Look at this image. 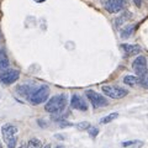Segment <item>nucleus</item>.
<instances>
[{
	"instance_id": "nucleus-1",
	"label": "nucleus",
	"mask_w": 148,
	"mask_h": 148,
	"mask_svg": "<svg viewBox=\"0 0 148 148\" xmlns=\"http://www.w3.org/2000/svg\"><path fill=\"white\" fill-rule=\"evenodd\" d=\"M66 105H67V96L64 94H61L51 98L47 101V104H46L45 109L49 114H59L61 111L64 110Z\"/></svg>"
},
{
	"instance_id": "nucleus-2",
	"label": "nucleus",
	"mask_w": 148,
	"mask_h": 148,
	"mask_svg": "<svg viewBox=\"0 0 148 148\" xmlns=\"http://www.w3.org/2000/svg\"><path fill=\"white\" fill-rule=\"evenodd\" d=\"M48 96H49V88L47 85H41L38 88H36L35 91L30 95L29 100L31 104L40 105V104L45 103V101L48 99Z\"/></svg>"
},
{
	"instance_id": "nucleus-3",
	"label": "nucleus",
	"mask_w": 148,
	"mask_h": 148,
	"mask_svg": "<svg viewBox=\"0 0 148 148\" xmlns=\"http://www.w3.org/2000/svg\"><path fill=\"white\" fill-rule=\"evenodd\" d=\"M101 90H103V92L106 96L112 99H122L128 94V91L126 89L120 86H114V85H104L101 86Z\"/></svg>"
},
{
	"instance_id": "nucleus-4",
	"label": "nucleus",
	"mask_w": 148,
	"mask_h": 148,
	"mask_svg": "<svg viewBox=\"0 0 148 148\" xmlns=\"http://www.w3.org/2000/svg\"><path fill=\"white\" fill-rule=\"evenodd\" d=\"M86 98L90 100V103L94 108H104V106H106L109 104L105 96H103L101 94H99V92H96L94 90H88Z\"/></svg>"
},
{
	"instance_id": "nucleus-5",
	"label": "nucleus",
	"mask_w": 148,
	"mask_h": 148,
	"mask_svg": "<svg viewBox=\"0 0 148 148\" xmlns=\"http://www.w3.org/2000/svg\"><path fill=\"white\" fill-rule=\"evenodd\" d=\"M18 75L20 73L17 71H14V69H8V71L0 73V82L5 85H10L12 83H15L18 79Z\"/></svg>"
},
{
	"instance_id": "nucleus-6",
	"label": "nucleus",
	"mask_w": 148,
	"mask_h": 148,
	"mask_svg": "<svg viewBox=\"0 0 148 148\" xmlns=\"http://www.w3.org/2000/svg\"><path fill=\"white\" fill-rule=\"evenodd\" d=\"M126 6V0H108L105 4L106 11H109L110 14H116L123 10Z\"/></svg>"
},
{
	"instance_id": "nucleus-7",
	"label": "nucleus",
	"mask_w": 148,
	"mask_h": 148,
	"mask_svg": "<svg viewBox=\"0 0 148 148\" xmlns=\"http://www.w3.org/2000/svg\"><path fill=\"white\" fill-rule=\"evenodd\" d=\"M132 68H133V71H135V73L137 74V77H141L142 74H145L146 72H148V69H147V59L143 57V56H138V57L132 63Z\"/></svg>"
},
{
	"instance_id": "nucleus-8",
	"label": "nucleus",
	"mask_w": 148,
	"mask_h": 148,
	"mask_svg": "<svg viewBox=\"0 0 148 148\" xmlns=\"http://www.w3.org/2000/svg\"><path fill=\"white\" fill-rule=\"evenodd\" d=\"M17 132V128L14 126V125H10V123H6L4 125V126L1 127V133H3V138L4 141L6 142V145L9 142H10L11 140H14V138H16L15 135Z\"/></svg>"
},
{
	"instance_id": "nucleus-9",
	"label": "nucleus",
	"mask_w": 148,
	"mask_h": 148,
	"mask_svg": "<svg viewBox=\"0 0 148 148\" xmlns=\"http://www.w3.org/2000/svg\"><path fill=\"white\" fill-rule=\"evenodd\" d=\"M71 105L73 109L80 110V111H86L88 110V105L85 103V100L79 95H73L72 100H71Z\"/></svg>"
},
{
	"instance_id": "nucleus-10",
	"label": "nucleus",
	"mask_w": 148,
	"mask_h": 148,
	"mask_svg": "<svg viewBox=\"0 0 148 148\" xmlns=\"http://www.w3.org/2000/svg\"><path fill=\"white\" fill-rule=\"evenodd\" d=\"M122 49L125 51V53H126L127 57H132V56H136L138 53H141V47L137 45H121Z\"/></svg>"
},
{
	"instance_id": "nucleus-11",
	"label": "nucleus",
	"mask_w": 148,
	"mask_h": 148,
	"mask_svg": "<svg viewBox=\"0 0 148 148\" xmlns=\"http://www.w3.org/2000/svg\"><path fill=\"white\" fill-rule=\"evenodd\" d=\"M35 89H36L35 86H30V85H21L20 88H18V91L21 92V95H24V96H26V98L29 99V98H30V95L35 91Z\"/></svg>"
},
{
	"instance_id": "nucleus-12",
	"label": "nucleus",
	"mask_w": 148,
	"mask_h": 148,
	"mask_svg": "<svg viewBox=\"0 0 148 148\" xmlns=\"http://www.w3.org/2000/svg\"><path fill=\"white\" fill-rule=\"evenodd\" d=\"M123 83L128 86H135L138 84V77L135 75H126L123 78Z\"/></svg>"
},
{
	"instance_id": "nucleus-13",
	"label": "nucleus",
	"mask_w": 148,
	"mask_h": 148,
	"mask_svg": "<svg viewBox=\"0 0 148 148\" xmlns=\"http://www.w3.org/2000/svg\"><path fill=\"white\" fill-rule=\"evenodd\" d=\"M9 67V59L4 51H0V69H6Z\"/></svg>"
},
{
	"instance_id": "nucleus-14",
	"label": "nucleus",
	"mask_w": 148,
	"mask_h": 148,
	"mask_svg": "<svg viewBox=\"0 0 148 148\" xmlns=\"http://www.w3.org/2000/svg\"><path fill=\"white\" fill-rule=\"evenodd\" d=\"M25 148H42V143L37 138H31V140L27 142V145Z\"/></svg>"
},
{
	"instance_id": "nucleus-15",
	"label": "nucleus",
	"mask_w": 148,
	"mask_h": 148,
	"mask_svg": "<svg viewBox=\"0 0 148 148\" xmlns=\"http://www.w3.org/2000/svg\"><path fill=\"white\" fill-rule=\"evenodd\" d=\"M138 84L143 86L145 89H148V72L142 74L141 77H138Z\"/></svg>"
},
{
	"instance_id": "nucleus-16",
	"label": "nucleus",
	"mask_w": 148,
	"mask_h": 148,
	"mask_svg": "<svg viewBox=\"0 0 148 148\" xmlns=\"http://www.w3.org/2000/svg\"><path fill=\"white\" fill-rule=\"evenodd\" d=\"M117 116H119V114L117 112H112V114H110V115H108L106 117H104V119H101V123H109V122H111V121H114L115 119H117Z\"/></svg>"
},
{
	"instance_id": "nucleus-17",
	"label": "nucleus",
	"mask_w": 148,
	"mask_h": 148,
	"mask_svg": "<svg viewBox=\"0 0 148 148\" xmlns=\"http://www.w3.org/2000/svg\"><path fill=\"white\" fill-rule=\"evenodd\" d=\"M132 31H133V26H132V25L126 26V27H125V29L121 31V37H123V38H127V37L131 36Z\"/></svg>"
},
{
	"instance_id": "nucleus-18",
	"label": "nucleus",
	"mask_w": 148,
	"mask_h": 148,
	"mask_svg": "<svg viewBox=\"0 0 148 148\" xmlns=\"http://www.w3.org/2000/svg\"><path fill=\"white\" fill-rule=\"evenodd\" d=\"M90 127V123L86 122V121H83V122H79L77 123V128L79 130V131H84V130H89Z\"/></svg>"
},
{
	"instance_id": "nucleus-19",
	"label": "nucleus",
	"mask_w": 148,
	"mask_h": 148,
	"mask_svg": "<svg viewBox=\"0 0 148 148\" xmlns=\"http://www.w3.org/2000/svg\"><path fill=\"white\" fill-rule=\"evenodd\" d=\"M88 131H89V135L92 137V138H94V137H96V136H98V133H99V130L98 128H96V127H89V130H88Z\"/></svg>"
},
{
	"instance_id": "nucleus-20",
	"label": "nucleus",
	"mask_w": 148,
	"mask_h": 148,
	"mask_svg": "<svg viewBox=\"0 0 148 148\" xmlns=\"http://www.w3.org/2000/svg\"><path fill=\"white\" fill-rule=\"evenodd\" d=\"M16 147V138H14L8 143V148H15Z\"/></svg>"
},
{
	"instance_id": "nucleus-21",
	"label": "nucleus",
	"mask_w": 148,
	"mask_h": 148,
	"mask_svg": "<svg viewBox=\"0 0 148 148\" xmlns=\"http://www.w3.org/2000/svg\"><path fill=\"white\" fill-rule=\"evenodd\" d=\"M137 141H127V142H123L122 143V147H130V146H133Z\"/></svg>"
},
{
	"instance_id": "nucleus-22",
	"label": "nucleus",
	"mask_w": 148,
	"mask_h": 148,
	"mask_svg": "<svg viewBox=\"0 0 148 148\" xmlns=\"http://www.w3.org/2000/svg\"><path fill=\"white\" fill-rule=\"evenodd\" d=\"M132 1L136 4V6H137V8H140V6L142 5V0H132Z\"/></svg>"
},
{
	"instance_id": "nucleus-23",
	"label": "nucleus",
	"mask_w": 148,
	"mask_h": 148,
	"mask_svg": "<svg viewBox=\"0 0 148 148\" xmlns=\"http://www.w3.org/2000/svg\"><path fill=\"white\" fill-rule=\"evenodd\" d=\"M42 148H51V145H46V146H43Z\"/></svg>"
},
{
	"instance_id": "nucleus-24",
	"label": "nucleus",
	"mask_w": 148,
	"mask_h": 148,
	"mask_svg": "<svg viewBox=\"0 0 148 148\" xmlns=\"http://www.w3.org/2000/svg\"><path fill=\"white\" fill-rule=\"evenodd\" d=\"M0 148H3V145H1V142H0Z\"/></svg>"
},
{
	"instance_id": "nucleus-25",
	"label": "nucleus",
	"mask_w": 148,
	"mask_h": 148,
	"mask_svg": "<svg viewBox=\"0 0 148 148\" xmlns=\"http://www.w3.org/2000/svg\"><path fill=\"white\" fill-rule=\"evenodd\" d=\"M18 148H25V147H24V146H20V147H18Z\"/></svg>"
},
{
	"instance_id": "nucleus-26",
	"label": "nucleus",
	"mask_w": 148,
	"mask_h": 148,
	"mask_svg": "<svg viewBox=\"0 0 148 148\" xmlns=\"http://www.w3.org/2000/svg\"><path fill=\"white\" fill-rule=\"evenodd\" d=\"M57 148H63V147H62V146H59V147H57Z\"/></svg>"
}]
</instances>
